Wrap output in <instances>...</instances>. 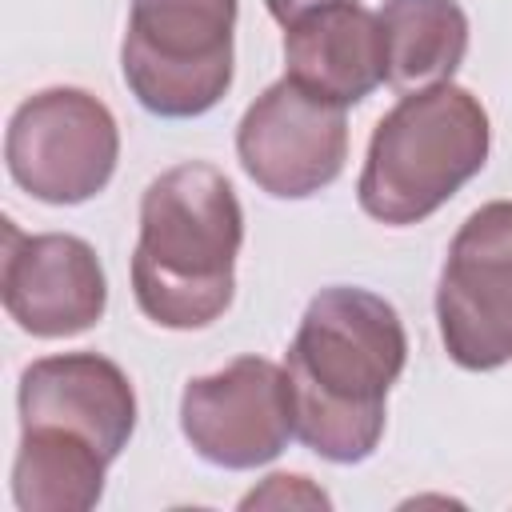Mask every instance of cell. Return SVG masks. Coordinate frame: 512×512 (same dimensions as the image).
Masks as SVG:
<instances>
[{"label":"cell","mask_w":512,"mask_h":512,"mask_svg":"<svg viewBox=\"0 0 512 512\" xmlns=\"http://www.w3.org/2000/svg\"><path fill=\"white\" fill-rule=\"evenodd\" d=\"M404 360L408 332L384 296L352 284L320 288L284 352L296 440L332 464L368 460Z\"/></svg>","instance_id":"6da1fadb"},{"label":"cell","mask_w":512,"mask_h":512,"mask_svg":"<svg viewBox=\"0 0 512 512\" xmlns=\"http://www.w3.org/2000/svg\"><path fill=\"white\" fill-rule=\"evenodd\" d=\"M244 208L216 164L188 160L160 172L140 196L132 252L136 308L176 332L208 328L236 296Z\"/></svg>","instance_id":"7a4b0ae2"},{"label":"cell","mask_w":512,"mask_h":512,"mask_svg":"<svg viewBox=\"0 0 512 512\" xmlns=\"http://www.w3.org/2000/svg\"><path fill=\"white\" fill-rule=\"evenodd\" d=\"M488 148L492 124L468 88L444 80L404 92L372 128L356 200L380 224H420L480 176Z\"/></svg>","instance_id":"3957f363"},{"label":"cell","mask_w":512,"mask_h":512,"mask_svg":"<svg viewBox=\"0 0 512 512\" xmlns=\"http://www.w3.org/2000/svg\"><path fill=\"white\" fill-rule=\"evenodd\" d=\"M236 0H132L120 72L136 104L160 120L212 112L232 88Z\"/></svg>","instance_id":"277c9868"},{"label":"cell","mask_w":512,"mask_h":512,"mask_svg":"<svg viewBox=\"0 0 512 512\" xmlns=\"http://www.w3.org/2000/svg\"><path fill=\"white\" fill-rule=\"evenodd\" d=\"M116 160V116L84 88H44L28 96L4 132L8 176L40 204H84L100 196Z\"/></svg>","instance_id":"5b68a950"},{"label":"cell","mask_w":512,"mask_h":512,"mask_svg":"<svg viewBox=\"0 0 512 512\" xmlns=\"http://www.w3.org/2000/svg\"><path fill=\"white\" fill-rule=\"evenodd\" d=\"M436 320L460 368L492 372L512 360V200L480 204L452 236Z\"/></svg>","instance_id":"8992f818"},{"label":"cell","mask_w":512,"mask_h":512,"mask_svg":"<svg viewBox=\"0 0 512 512\" xmlns=\"http://www.w3.org/2000/svg\"><path fill=\"white\" fill-rule=\"evenodd\" d=\"M348 108H336L296 80L268 84L236 124V156L248 180L276 200H308L348 160Z\"/></svg>","instance_id":"52a82bcc"},{"label":"cell","mask_w":512,"mask_h":512,"mask_svg":"<svg viewBox=\"0 0 512 512\" xmlns=\"http://www.w3.org/2000/svg\"><path fill=\"white\" fill-rule=\"evenodd\" d=\"M180 432L192 452L216 468L248 472L272 464L296 436L284 364L236 356L220 372L188 380L180 396Z\"/></svg>","instance_id":"ba28073f"},{"label":"cell","mask_w":512,"mask_h":512,"mask_svg":"<svg viewBox=\"0 0 512 512\" xmlns=\"http://www.w3.org/2000/svg\"><path fill=\"white\" fill-rule=\"evenodd\" d=\"M4 312L40 340L80 336L108 308V280L96 248L72 232H20L4 220Z\"/></svg>","instance_id":"9c48e42d"},{"label":"cell","mask_w":512,"mask_h":512,"mask_svg":"<svg viewBox=\"0 0 512 512\" xmlns=\"http://www.w3.org/2000/svg\"><path fill=\"white\" fill-rule=\"evenodd\" d=\"M20 428H60L92 440L108 464L128 448L136 432V392L128 372L100 352L40 356L24 368Z\"/></svg>","instance_id":"30bf717a"},{"label":"cell","mask_w":512,"mask_h":512,"mask_svg":"<svg viewBox=\"0 0 512 512\" xmlns=\"http://www.w3.org/2000/svg\"><path fill=\"white\" fill-rule=\"evenodd\" d=\"M288 80L304 92L352 108L368 100L388 76L380 16L364 4H328L284 28Z\"/></svg>","instance_id":"8fae6325"},{"label":"cell","mask_w":512,"mask_h":512,"mask_svg":"<svg viewBox=\"0 0 512 512\" xmlns=\"http://www.w3.org/2000/svg\"><path fill=\"white\" fill-rule=\"evenodd\" d=\"M108 456L60 428H20L12 500L20 512H88L104 496Z\"/></svg>","instance_id":"7c38bea8"},{"label":"cell","mask_w":512,"mask_h":512,"mask_svg":"<svg viewBox=\"0 0 512 512\" xmlns=\"http://www.w3.org/2000/svg\"><path fill=\"white\" fill-rule=\"evenodd\" d=\"M388 76L384 84L404 92L452 80L468 52V16L456 0H384L380 4Z\"/></svg>","instance_id":"4fadbf2b"},{"label":"cell","mask_w":512,"mask_h":512,"mask_svg":"<svg viewBox=\"0 0 512 512\" xmlns=\"http://www.w3.org/2000/svg\"><path fill=\"white\" fill-rule=\"evenodd\" d=\"M332 508L328 492H320L308 476H288V472H276L268 476L260 488H252L240 508Z\"/></svg>","instance_id":"5bb4252c"},{"label":"cell","mask_w":512,"mask_h":512,"mask_svg":"<svg viewBox=\"0 0 512 512\" xmlns=\"http://www.w3.org/2000/svg\"><path fill=\"white\" fill-rule=\"evenodd\" d=\"M264 4H268L272 20H276L280 28H288V24H296V20H304L308 12H320V8H328V4H360V0H264Z\"/></svg>","instance_id":"9a60e30c"}]
</instances>
